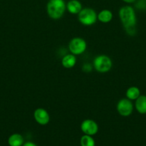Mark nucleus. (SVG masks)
<instances>
[{"label": "nucleus", "mask_w": 146, "mask_h": 146, "mask_svg": "<svg viewBox=\"0 0 146 146\" xmlns=\"http://www.w3.org/2000/svg\"><path fill=\"white\" fill-rule=\"evenodd\" d=\"M119 17L126 33L130 36L135 35L137 17L135 9L130 5L123 6L119 10Z\"/></svg>", "instance_id": "nucleus-1"}, {"label": "nucleus", "mask_w": 146, "mask_h": 146, "mask_svg": "<svg viewBox=\"0 0 146 146\" xmlns=\"http://www.w3.org/2000/svg\"><path fill=\"white\" fill-rule=\"evenodd\" d=\"M66 11L64 0H49L47 4V13L49 17L54 20L60 19Z\"/></svg>", "instance_id": "nucleus-2"}, {"label": "nucleus", "mask_w": 146, "mask_h": 146, "mask_svg": "<svg viewBox=\"0 0 146 146\" xmlns=\"http://www.w3.org/2000/svg\"><path fill=\"white\" fill-rule=\"evenodd\" d=\"M78 20L82 25L92 26L97 20V14L93 9L90 7L82 8L78 14Z\"/></svg>", "instance_id": "nucleus-3"}, {"label": "nucleus", "mask_w": 146, "mask_h": 146, "mask_svg": "<svg viewBox=\"0 0 146 146\" xmlns=\"http://www.w3.org/2000/svg\"><path fill=\"white\" fill-rule=\"evenodd\" d=\"M113 66L111 58L107 55H98L94 58L93 67L99 73H107Z\"/></svg>", "instance_id": "nucleus-4"}, {"label": "nucleus", "mask_w": 146, "mask_h": 146, "mask_svg": "<svg viewBox=\"0 0 146 146\" xmlns=\"http://www.w3.org/2000/svg\"><path fill=\"white\" fill-rule=\"evenodd\" d=\"M68 48L70 53L74 55L82 54L87 48V43L81 37H74L70 40L68 44Z\"/></svg>", "instance_id": "nucleus-5"}, {"label": "nucleus", "mask_w": 146, "mask_h": 146, "mask_svg": "<svg viewBox=\"0 0 146 146\" xmlns=\"http://www.w3.org/2000/svg\"><path fill=\"white\" fill-rule=\"evenodd\" d=\"M117 111L120 115L123 117H127L132 114L133 111V104L132 101L129 100L128 98H122L117 102Z\"/></svg>", "instance_id": "nucleus-6"}, {"label": "nucleus", "mask_w": 146, "mask_h": 146, "mask_svg": "<svg viewBox=\"0 0 146 146\" xmlns=\"http://www.w3.org/2000/svg\"><path fill=\"white\" fill-rule=\"evenodd\" d=\"M80 128L84 135H91V136L97 134L99 130V127L97 123L92 119L84 120L82 122Z\"/></svg>", "instance_id": "nucleus-7"}, {"label": "nucleus", "mask_w": 146, "mask_h": 146, "mask_svg": "<svg viewBox=\"0 0 146 146\" xmlns=\"http://www.w3.org/2000/svg\"><path fill=\"white\" fill-rule=\"evenodd\" d=\"M34 118L36 122L41 125H47L50 121V114L44 108H38L34 111Z\"/></svg>", "instance_id": "nucleus-8"}, {"label": "nucleus", "mask_w": 146, "mask_h": 146, "mask_svg": "<svg viewBox=\"0 0 146 146\" xmlns=\"http://www.w3.org/2000/svg\"><path fill=\"white\" fill-rule=\"evenodd\" d=\"M66 9L72 14H78L82 9V6L79 0H70L66 4Z\"/></svg>", "instance_id": "nucleus-9"}, {"label": "nucleus", "mask_w": 146, "mask_h": 146, "mask_svg": "<svg viewBox=\"0 0 146 146\" xmlns=\"http://www.w3.org/2000/svg\"><path fill=\"white\" fill-rule=\"evenodd\" d=\"M62 65L65 68H72L75 66L77 63V58L72 54H66L62 58Z\"/></svg>", "instance_id": "nucleus-10"}, {"label": "nucleus", "mask_w": 146, "mask_h": 146, "mask_svg": "<svg viewBox=\"0 0 146 146\" xmlns=\"http://www.w3.org/2000/svg\"><path fill=\"white\" fill-rule=\"evenodd\" d=\"M135 107L140 114H146V96L140 95L135 103Z\"/></svg>", "instance_id": "nucleus-11"}, {"label": "nucleus", "mask_w": 146, "mask_h": 146, "mask_svg": "<svg viewBox=\"0 0 146 146\" xmlns=\"http://www.w3.org/2000/svg\"><path fill=\"white\" fill-rule=\"evenodd\" d=\"M113 18V13L109 9H103L97 14V20H99L100 22L104 23V24L110 22Z\"/></svg>", "instance_id": "nucleus-12"}, {"label": "nucleus", "mask_w": 146, "mask_h": 146, "mask_svg": "<svg viewBox=\"0 0 146 146\" xmlns=\"http://www.w3.org/2000/svg\"><path fill=\"white\" fill-rule=\"evenodd\" d=\"M8 144L9 146H22L24 144V138L19 133H14L8 138Z\"/></svg>", "instance_id": "nucleus-13"}, {"label": "nucleus", "mask_w": 146, "mask_h": 146, "mask_svg": "<svg viewBox=\"0 0 146 146\" xmlns=\"http://www.w3.org/2000/svg\"><path fill=\"white\" fill-rule=\"evenodd\" d=\"M125 95L127 98L130 101H135L140 96V91L137 87L130 86L126 91Z\"/></svg>", "instance_id": "nucleus-14"}, {"label": "nucleus", "mask_w": 146, "mask_h": 146, "mask_svg": "<svg viewBox=\"0 0 146 146\" xmlns=\"http://www.w3.org/2000/svg\"><path fill=\"white\" fill-rule=\"evenodd\" d=\"M81 146H95V141L91 135H84L80 138Z\"/></svg>", "instance_id": "nucleus-15"}, {"label": "nucleus", "mask_w": 146, "mask_h": 146, "mask_svg": "<svg viewBox=\"0 0 146 146\" xmlns=\"http://www.w3.org/2000/svg\"><path fill=\"white\" fill-rule=\"evenodd\" d=\"M135 2V6L137 9L146 10V0H137Z\"/></svg>", "instance_id": "nucleus-16"}, {"label": "nucleus", "mask_w": 146, "mask_h": 146, "mask_svg": "<svg viewBox=\"0 0 146 146\" xmlns=\"http://www.w3.org/2000/svg\"><path fill=\"white\" fill-rule=\"evenodd\" d=\"M92 67L90 64H84L82 66V71L85 73H89L92 71Z\"/></svg>", "instance_id": "nucleus-17"}, {"label": "nucleus", "mask_w": 146, "mask_h": 146, "mask_svg": "<svg viewBox=\"0 0 146 146\" xmlns=\"http://www.w3.org/2000/svg\"><path fill=\"white\" fill-rule=\"evenodd\" d=\"M22 146H37L34 143L30 142V141H28V142L24 143Z\"/></svg>", "instance_id": "nucleus-18"}, {"label": "nucleus", "mask_w": 146, "mask_h": 146, "mask_svg": "<svg viewBox=\"0 0 146 146\" xmlns=\"http://www.w3.org/2000/svg\"><path fill=\"white\" fill-rule=\"evenodd\" d=\"M123 1H124L125 3H127V4H133V3L135 2L137 0H122Z\"/></svg>", "instance_id": "nucleus-19"}]
</instances>
